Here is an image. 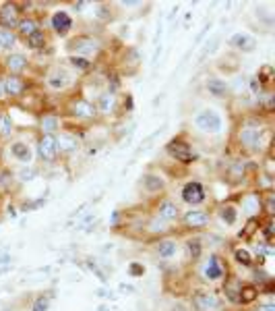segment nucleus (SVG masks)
I'll use <instances>...</instances> for the list:
<instances>
[{
	"mask_svg": "<svg viewBox=\"0 0 275 311\" xmlns=\"http://www.w3.org/2000/svg\"><path fill=\"white\" fill-rule=\"evenodd\" d=\"M41 129L46 131V135H52V131H56V119H54V116H46L41 121Z\"/></svg>",
	"mask_w": 275,
	"mask_h": 311,
	"instance_id": "30",
	"label": "nucleus"
},
{
	"mask_svg": "<svg viewBox=\"0 0 275 311\" xmlns=\"http://www.w3.org/2000/svg\"><path fill=\"white\" fill-rule=\"evenodd\" d=\"M114 95L112 93H105V95H101L99 98V108L103 110V112H110V110H112L114 108Z\"/></svg>",
	"mask_w": 275,
	"mask_h": 311,
	"instance_id": "27",
	"label": "nucleus"
},
{
	"mask_svg": "<svg viewBox=\"0 0 275 311\" xmlns=\"http://www.w3.org/2000/svg\"><path fill=\"white\" fill-rule=\"evenodd\" d=\"M3 91L9 93V95H19L23 91V83L17 77H9V79L3 81Z\"/></svg>",
	"mask_w": 275,
	"mask_h": 311,
	"instance_id": "20",
	"label": "nucleus"
},
{
	"mask_svg": "<svg viewBox=\"0 0 275 311\" xmlns=\"http://www.w3.org/2000/svg\"><path fill=\"white\" fill-rule=\"evenodd\" d=\"M259 311H275V305H271V303L261 305V307H259Z\"/></svg>",
	"mask_w": 275,
	"mask_h": 311,
	"instance_id": "41",
	"label": "nucleus"
},
{
	"mask_svg": "<svg viewBox=\"0 0 275 311\" xmlns=\"http://www.w3.org/2000/svg\"><path fill=\"white\" fill-rule=\"evenodd\" d=\"M0 21H3L7 27H15L17 25V11H15V7L7 5L3 11H0Z\"/></svg>",
	"mask_w": 275,
	"mask_h": 311,
	"instance_id": "21",
	"label": "nucleus"
},
{
	"mask_svg": "<svg viewBox=\"0 0 275 311\" xmlns=\"http://www.w3.org/2000/svg\"><path fill=\"white\" fill-rule=\"evenodd\" d=\"M56 147L58 151H65V153H73L79 149V139L73 137V135H60L56 139Z\"/></svg>",
	"mask_w": 275,
	"mask_h": 311,
	"instance_id": "15",
	"label": "nucleus"
},
{
	"mask_svg": "<svg viewBox=\"0 0 275 311\" xmlns=\"http://www.w3.org/2000/svg\"><path fill=\"white\" fill-rule=\"evenodd\" d=\"M250 89H252L255 93H259V89H261V83H257V79H250Z\"/></svg>",
	"mask_w": 275,
	"mask_h": 311,
	"instance_id": "40",
	"label": "nucleus"
},
{
	"mask_svg": "<svg viewBox=\"0 0 275 311\" xmlns=\"http://www.w3.org/2000/svg\"><path fill=\"white\" fill-rule=\"evenodd\" d=\"M168 151H170L172 158H176L178 162H191V160L195 158L193 147H191L188 143H184V141H172V143L168 145Z\"/></svg>",
	"mask_w": 275,
	"mask_h": 311,
	"instance_id": "2",
	"label": "nucleus"
},
{
	"mask_svg": "<svg viewBox=\"0 0 275 311\" xmlns=\"http://www.w3.org/2000/svg\"><path fill=\"white\" fill-rule=\"evenodd\" d=\"M58 153V147H56V137L54 135H44L41 141H39V156L44 160H54Z\"/></svg>",
	"mask_w": 275,
	"mask_h": 311,
	"instance_id": "5",
	"label": "nucleus"
},
{
	"mask_svg": "<svg viewBox=\"0 0 275 311\" xmlns=\"http://www.w3.org/2000/svg\"><path fill=\"white\" fill-rule=\"evenodd\" d=\"M11 153L15 156L19 162H25V164L31 162V149H29V145L23 143V141H15V143L11 145Z\"/></svg>",
	"mask_w": 275,
	"mask_h": 311,
	"instance_id": "12",
	"label": "nucleus"
},
{
	"mask_svg": "<svg viewBox=\"0 0 275 311\" xmlns=\"http://www.w3.org/2000/svg\"><path fill=\"white\" fill-rule=\"evenodd\" d=\"M178 253V245L176 241H159L157 243V255L163 257V259H170Z\"/></svg>",
	"mask_w": 275,
	"mask_h": 311,
	"instance_id": "19",
	"label": "nucleus"
},
{
	"mask_svg": "<svg viewBox=\"0 0 275 311\" xmlns=\"http://www.w3.org/2000/svg\"><path fill=\"white\" fill-rule=\"evenodd\" d=\"M188 253L197 259V257L201 255V243H199V241H188Z\"/></svg>",
	"mask_w": 275,
	"mask_h": 311,
	"instance_id": "34",
	"label": "nucleus"
},
{
	"mask_svg": "<svg viewBox=\"0 0 275 311\" xmlns=\"http://www.w3.org/2000/svg\"><path fill=\"white\" fill-rule=\"evenodd\" d=\"M195 301H197L199 309H203V311H209V309H217V307H219V299H217L213 293H199V295L195 297Z\"/></svg>",
	"mask_w": 275,
	"mask_h": 311,
	"instance_id": "14",
	"label": "nucleus"
},
{
	"mask_svg": "<svg viewBox=\"0 0 275 311\" xmlns=\"http://www.w3.org/2000/svg\"><path fill=\"white\" fill-rule=\"evenodd\" d=\"M129 272H131L133 276H143V274H145V268H143V266H139V264H131Z\"/></svg>",
	"mask_w": 275,
	"mask_h": 311,
	"instance_id": "36",
	"label": "nucleus"
},
{
	"mask_svg": "<svg viewBox=\"0 0 275 311\" xmlns=\"http://www.w3.org/2000/svg\"><path fill=\"white\" fill-rule=\"evenodd\" d=\"M13 181V174H9L7 170L3 172V174H0V185H3V187H9V183Z\"/></svg>",
	"mask_w": 275,
	"mask_h": 311,
	"instance_id": "38",
	"label": "nucleus"
},
{
	"mask_svg": "<svg viewBox=\"0 0 275 311\" xmlns=\"http://www.w3.org/2000/svg\"><path fill=\"white\" fill-rule=\"evenodd\" d=\"M219 218H222V222H226L228 226H232L236 220H238V214H236V207L234 205H226L219 210Z\"/></svg>",
	"mask_w": 275,
	"mask_h": 311,
	"instance_id": "23",
	"label": "nucleus"
},
{
	"mask_svg": "<svg viewBox=\"0 0 275 311\" xmlns=\"http://www.w3.org/2000/svg\"><path fill=\"white\" fill-rule=\"evenodd\" d=\"M44 44H46V35H44V31H33L29 37H27V46L29 48H33V50H39V48H44Z\"/></svg>",
	"mask_w": 275,
	"mask_h": 311,
	"instance_id": "25",
	"label": "nucleus"
},
{
	"mask_svg": "<svg viewBox=\"0 0 275 311\" xmlns=\"http://www.w3.org/2000/svg\"><path fill=\"white\" fill-rule=\"evenodd\" d=\"M236 259H238V264H242V266H250L252 264V257H250V253L246 249H238L236 251Z\"/></svg>",
	"mask_w": 275,
	"mask_h": 311,
	"instance_id": "29",
	"label": "nucleus"
},
{
	"mask_svg": "<svg viewBox=\"0 0 275 311\" xmlns=\"http://www.w3.org/2000/svg\"><path fill=\"white\" fill-rule=\"evenodd\" d=\"M205 87H207V91H209L213 98H224V95L228 93V83H226L224 79H215V77H211V79H207Z\"/></svg>",
	"mask_w": 275,
	"mask_h": 311,
	"instance_id": "11",
	"label": "nucleus"
},
{
	"mask_svg": "<svg viewBox=\"0 0 275 311\" xmlns=\"http://www.w3.org/2000/svg\"><path fill=\"white\" fill-rule=\"evenodd\" d=\"M182 199L186 203H191V205H199L205 199V191H203V187L199 183H186L184 189H182Z\"/></svg>",
	"mask_w": 275,
	"mask_h": 311,
	"instance_id": "4",
	"label": "nucleus"
},
{
	"mask_svg": "<svg viewBox=\"0 0 275 311\" xmlns=\"http://www.w3.org/2000/svg\"><path fill=\"white\" fill-rule=\"evenodd\" d=\"M46 309H48V297H39L31 311H46Z\"/></svg>",
	"mask_w": 275,
	"mask_h": 311,
	"instance_id": "35",
	"label": "nucleus"
},
{
	"mask_svg": "<svg viewBox=\"0 0 275 311\" xmlns=\"http://www.w3.org/2000/svg\"><path fill=\"white\" fill-rule=\"evenodd\" d=\"M5 95V91H3V83H0V98H3Z\"/></svg>",
	"mask_w": 275,
	"mask_h": 311,
	"instance_id": "42",
	"label": "nucleus"
},
{
	"mask_svg": "<svg viewBox=\"0 0 275 311\" xmlns=\"http://www.w3.org/2000/svg\"><path fill=\"white\" fill-rule=\"evenodd\" d=\"M163 185H166V181H163L159 174L149 172V174H145V177H143V187H145L149 193H155V191L163 189Z\"/></svg>",
	"mask_w": 275,
	"mask_h": 311,
	"instance_id": "18",
	"label": "nucleus"
},
{
	"mask_svg": "<svg viewBox=\"0 0 275 311\" xmlns=\"http://www.w3.org/2000/svg\"><path fill=\"white\" fill-rule=\"evenodd\" d=\"M71 48L77 52V54H95L99 44L95 40H91V37H79V40H75L71 44Z\"/></svg>",
	"mask_w": 275,
	"mask_h": 311,
	"instance_id": "8",
	"label": "nucleus"
},
{
	"mask_svg": "<svg viewBox=\"0 0 275 311\" xmlns=\"http://www.w3.org/2000/svg\"><path fill=\"white\" fill-rule=\"evenodd\" d=\"M261 137H263V129H259V127H255V125H246V127H242V131H240V141H242L244 145L252 147V149H257V147L261 145Z\"/></svg>",
	"mask_w": 275,
	"mask_h": 311,
	"instance_id": "3",
	"label": "nucleus"
},
{
	"mask_svg": "<svg viewBox=\"0 0 275 311\" xmlns=\"http://www.w3.org/2000/svg\"><path fill=\"white\" fill-rule=\"evenodd\" d=\"M13 131V121H11V116H7V114H3L0 116V133H5V135H9Z\"/></svg>",
	"mask_w": 275,
	"mask_h": 311,
	"instance_id": "32",
	"label": "nucleus"
},
{
	"mask_svg": "<svg viewBox=\"0 0 275 311\" xmlns=\"http://www.w3.org/2000/svg\"><path fill=\"white\" fill-rule=\"evenodd\" d=\"M178 214H180V212H178L176 203H172V201H161V203H159L157 218H161L163 222H172V220H176Z\"/></svg>",
	"mask_w": 275,
	"mask_h": 311,
	"instance_id": "10",
	"label": "nucleus"
},
{
	"mask_svg": "<svg viewBox=\"0 0 275 311\" xmlns=\"http://www.w3.org/2000/svg\"><path fill=\"white\" fill-rule=\"evenodd\" d=\"M19 31H21L25 37H29L33 31H37V23H35V21H31V19H25V21H21V23H19Z\"/></svg>",
	"mask_w": 275,
	"mask_h": 311,
	"instance_id": "26",
	"label": "nucleus"
},
{
	"mask_svg": "<svg viewBox=\"0 0 275 311\" xmlns=\"http://www.w3.org/2000/svg\"><path fill=\"white\" fill-rule=\"evenodd\" d=\"M71 65L75 69H79V71H87L89 69V61L83 59V56H71Z\"/></svg>",
	"mask_w": 275,
	"mask_h": 311,
	"instance_id": "31",
	"label": "nucleus"
},
{
	"mask_svg": "<svg viewBox=\"0 0 275 311\" xmlns=\"http://www.w3.org/2000/svg\"><path fill=\"white\" fill-rule=\"evenodd\" d=\"M69 83H71V77H69V73H65V71H56V73H52V75L48 77V85H50L52 89H65Z\"/></svg>",
	"mask_w": 275,
	"mask_h": 311,
	"instance_id": "16",
	"label": "nucleus"
},
{
	"mask_svg": "<svg viewBox=\"0 0 275 311\" xmlns=\"http://www.w3.org/2000/svg\"><path fill=\"white\" fill-rule=\"evenodd\" d=\"M15 44L13 31H0V48H11Z\"/></svg>",
	"mask_w": 275,
	"mask_h": 311,
	"instance_id": "28",
	"label": "nucleus"
},
{
	"mask_svg": "<svg viewBox=\"0 0 275 311\" xmlns=\"http://www.w3.org/2000/svg\"><path fill=\"white\" fill-rule=\"evenodd\" d=\"M33 177H35V170H31V168L21 172V181H29V179H33Z\"/></svg>",
	"mask_w": 275,
	"mask_h": 311,
	"instance_id": "39",
	"label": "nucleus"
},
{
	"mask_svg": "<svg viewBox=\"0 0 275 311\" xmlns=\"http://www.w3.org/2000/svg\"><path fill=\"white\" fill-rule=\"evenodd\" d=\"M52 27L56 29V33H60V35L69 33V31H71V27H73V19H71V15H69V13H65V11L54 13V15H52Z\"/></svg>",
	"mask_w": 275,
	"mask_h": 311,
	"instance_id": "7",
	"label": "nucleus"
},
{
	"mask_svg": "<svg viewBox=\"0 0 275 311\" xmlns=\"http://www.w3.org/2000/svg\"><path fill=\"white\" fill-rule=\"evenodd\" d=\"M230 44L234 48H238V50H244V52H252L257 48V40L252 35H248V33H234L230 37Z\"/></svg>",
	"mask_w": 275,
	"mask_h": 311,
	"instance_id": "9",
	"label": "nucleus"
},
{
	"mask_svg": "<svg viewBox=\"0 0 275 311\" xmlns=\"http://www.w3.org/2000/svg\"><path fill=\"white\" fill-rule=\"evenodd\" d=\"M163 226H166V222H163L161 218H155V220L151 222V226H149V228H151L153 232H157V230H163Z\"/></svg>",
	"mask_w": 275,
	"mask_h": 311,
	"instance_id": "37",
	"label": "nucleus"
},
{
	"mask_svg": "<svg viewBox=\"0 0 275 311\" xmlns=\"http://www.w3.org/2000/svg\"><path fill=\"white\" fill-rule=\"evenodd\" d=\"M203 274H205L207 280H219V278L224 276V266L219 264V257L217 255H209L207 264L203 268Z\"/></svg>",
	"mask_w": 275,
	"mask_h": 311,
	"instance_id": "6",
	"label": "nucleus"
},
{
	"mask_svg": "<svg viewBox=\"0 0 275 311\" xmlns=\"http://www.w3.org/2000/svg\"><path fill=\"white\" fill-rule=\"evenodd\" d=\"M195 125H197L203 133H211V135H215V133L222 131L224 121H222V116H219V112H217V110H213V108H205V110H201V112L195 116Z\"/></svg>",
	"mask_w": 275,
	"mask_h": 311,
	"instance_id": "1",
	"label": "nucleus"
},
{
	"mask_svg": "<svg viewBox=\"0 0 275 311\" xmlns=\"http://www.w3.org/2000/svg\"><path fill=\"white\" fill-rule=\"evenodd\" d=\"M25 65H27V61H25V56H21V54H11V56L7 59V67H9L11 71H15V73L23 71Z\"/></svg>",
	"mask_w": 275,
	"mask_h": 311,
	"instance_id": "24",
	"label": "nucleus"
},
{
	"mask_svg": "<svg viewBox=\"0 0 275 311\" xmlns=\"http://www.w3.org/2000/svg\"><path fill=\"white\" fill-rule=\"evenodd\" d=\"M73 112L77 116H83V119H89V116H95V106L87 100H79L73 104Z\"/></svg>",
	"mask_w": 275,
	"mask_h": 311,
	"instance_id": "17",
	"label": "nucleus"
},
{
	"mask_svg": "<svg viewBox=\"0 0 275 311\" xmlns=\"http://www.w3.org/2000/svg\"><path fill=\"white\" fill-rule=\"evenodd\" d=\"M184 222L188 226H193V228H201V226H205L209 222V216L205 212H201V210H191V212L184 214Z\"/></svg>",
	"mask_w": 275,
	"mask_h": 311,
	"instance_id": "13",
	"label": "nucleus"
},
{
	"mask_svg": "<svg viewBox=\"0 0 275 311\" xmlns=\"http://www.w3.org/2000/svg\"><path fill=\"white\" fill-rule=\"evenodd\" d=\"M259 207H261V203H259V197H255V195H248V197H244V199H242V210H244L248 216H255V214H259Z\"/></svg>",
	"mask_w": 275,
	"mask_h": 311,
	"instance_id": "22",
	"label": "nucleus"
},
{
	"mask_svg": "<svg viewBox=\"0 0 275 311\" xmlns=\"http://www.w3.org/2000/svg\"><path fill=\"white\" fill-rule=\"evenodd\" d=\"M240 297H242L244 303H248V301H252V299L257 297V288H255V286H244V288L240 290Z\"/></svg>",
	"mask_w": 275,
	"mask_h": 311,
	"instance_id": "33",
	"label": "nucleus"
}]
</instances>
